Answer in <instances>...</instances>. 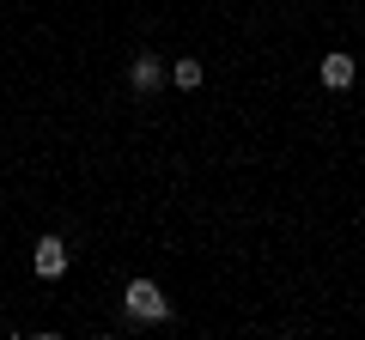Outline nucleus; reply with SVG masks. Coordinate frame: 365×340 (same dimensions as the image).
I'll use <instances>...</instances> for the list:
<instances>
[{"instance_id": "nucleus-1", "label": "nucleus", "mask_w": 365, "mask_h": 340, "mask_svg": "<svg viewBox=\"0 0 365 340\" xmlns=\"http://www.w3.org/2000/svg\"><path fill=\"white\" fill-rule=\"evenodd\" d=\"M122 310H128V322H170V298L158 292V280H128Z\"/></svg>"}, {"instance_id": "nucleus-2", "label": "nucleus", "mask_w": 365, "mask_h": 340, "mask_svg": "<svg viewBox=\"0 0 365 340\" xmlns=\"http://www.w3.org/2000/svg\"><path fill=\"white\" fill-rule=\"evenodd\" d=\"M67 262H73V249H67L61 237H37V255H31V267H37L43 280H61Z\"/></svg>"}, {"instance_id": "nucleus-3", "label": "nucleus", "mask_w": 365, "mask_h": 340, "mask_svg": "<svg viewBox=\"0 0 365 340\" xmlns=\"http://www.w3.org/2000/svg\"><path fill=\"white\" fill-rule=\"evenodd\" d=\"M323 85L329 92H347L353 85V55H323Z\"/></svg>"}, {"instance_id": "nucleus-4", "label": "nucleus", "mask_w": 365, "mask_h": 340, "mask_svg": "<svg viewBox=\"0 0 365 340\" xmlns=\"http://www.w3.org/2000/svg\"><path fill=\"white\" fill-rule=\"evenodd\" d=\"M128 85H134V92H153V85H158V55H134V61H128Z\"/></svg>"}, {"instance_id": "nucleus-5", "label": "nucleus", "mask_w": 365, "mask_h": 340, "mask_svg": "<svg viewBox=\"0 0 365 340\" xmlns=\"http://www.w3.org/2000/svg\"><path fill=\"white\" fill-rule=\"evenodd\" d=\"M170 79H177V92H195V85H201V61H177Z\"/></svg>"}]
</instances>
